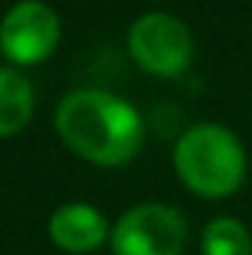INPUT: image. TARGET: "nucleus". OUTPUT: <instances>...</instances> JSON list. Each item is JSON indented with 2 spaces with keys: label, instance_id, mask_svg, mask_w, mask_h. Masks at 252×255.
I'll return each mask as SVG.
<instances>
[{
  "label": "nucleus",
  "instance_id": "f257e3e1",
  "mask_svg": "<svg viewBox=\"0 0 252 255\" xmlns=\"http://www.w3.org/2000/svg\"><path fill=\"white\" fill-rule=\"evenodd\" d=\"M54 128L68 151L95 166H122L142 148L145 125L133 104L104 89L68 92L57 113Z\"/></svg>",
  "mask_w": 252,
  "mask_h": 255
},
{
  "label": "nucleus",
  "instance_id": "0eeeda50",
  "mask_svg": "<svg viewBox=\"0 0 252 255\" xmlns=\"http://www.w3.org/2000/svg\"><path fill=\"white\" fill-rule=\"evenodd\" d=\"M36 110V95L30 80L15 71L0 65V139L21 133L30 125Z\"/></svg>",
  "mask_w": 252,
  "mask_h": 255
},
{
  "label": "nucleus",
  "instance_id": "20e7f679",
  "mask_svg": "<svg viewBox=\"0 0 252 255\" xmlns=\"http://www.w3.org/2000/svg\"><path fill=\"white\" fill-rule=\"evenodd\" d=\"M127 48L133 63L157 77H178L193 60L190 27L166 12H148L127 30Z\"/></svg>",
  "mask_w": 252,
  "mask_h": 255
},
{
  "label": "nucleus",
  "instance_id": "6e6552de",
  "mask_svg": "<svg viewBox=\"0 0 252 255\" xmlns=\"http://www.w3.org/2000/svg\"><path fill=\"white\" fill-rule=\"evenodd\" d=\"M202 255H252L250 229L235 217H217L202 229Z\"/></svg>",
  "mask_w": 252,
  "mask_h": 255
},
{
  "label": "nucleus",
  "instance_id": "39448f33",
  "mask_svg": "<svg viewBox=\"0 0 252 255\" xmlns=\"http://www.w3.org/2000/svg\"><path fill=\"white\" fill-rule=\"evenodd\" d=\"M63 36L60 15L45 0H21L0 21V51L12 65L45 63Z\"/></svg>",
  "mask_w": 252,
  "mask_h": 255
},
{
  "label": "nucleus",
  "instance_id": "423d86ee",
  "mask_svg": "<svg viewBox=\"0 0 252 255\" xmlns=\"http://www.w3.org/2000/svg\"><path fill=\"white\" fill-rule=\"evenodd\" d=\"M48 235H51L54 247L63 253L89 255L104 247V241L110 238V229L98 208H92L86 202H68L51 214Z\"/></svg>",
  "mask_w": 252,
  "mask_h": 255
},
{
  "label": "nucleus",
  "instance_id": "f03ea898",
  "mask_svg": "<svg viewBox=\"0 0 252 255\" xmlns=\"http://www.w3.org/2000/svg\"><path fill=\"white\" fill-rule=\"evenodd\" d=\"M172 166L196 196L226 199L241 190L247 178V151L226 125L202 122L178 136Z\"/></svg>",
  "mask_w": 252,
  "mask_h": 255
},
{
  "label": "nucleus",
  "instance_id": "7ed1b4c3",
  "mask_svg": "<svg viewBox=\"0 0 252 255\" xmlns=\"http://www.w3.org/2000/svg\"><path fill=\"white\" fill-rule=\"evenodd\" d=\"M113 255H181L187 247L184 217L160 202L127 208L110 229Z\"/></svg>",
  "mask_w": 252,
  "mask_h": 255
}]
</instances>
